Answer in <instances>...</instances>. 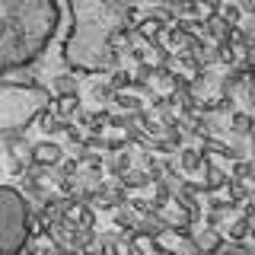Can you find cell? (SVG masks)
I'll return each mask as SVG.
<instances>
[{
    "instance_id": "1",
    "label": "cell",
    "mask_w": 255,
    "mask_h": 255,
    "mask_svg": "<svg viewBox=\"0 0 255 255\" xmlns=\"http://www.w3.org/2000/svg\"><path fill=\"white\" fill-rule=\"evenodd\" d=\"M51 90L38 86H16L0 80V134L3 131H29L32 122H38L42 109L51 106Z\"/></svg>"
},
{
    "instance_id": "2",
    "label": "cell",
    "mask_w": 255,
    "mask_h": 255,
    "mask_svg": "<svg viewBox=\"0 0 255 255\" xmlns=\"http://www.w3.org/2000/svg\"><path fill=\"white\" fill-rule=\"evenodd\" d=\"M35 207L19 188L0 185V255H19L29 243V220Z\"/></svg>"
},
{
    "instance_id": "3",
    "label": "cell",
    "mask_w": 255,
    "mask_h": 255,
    "mask_svg": "<svg viewBox=\"0 0 255 255\" xmlns=\"http://www.w3.org/2000/svg\"><path fill=\"white\" fill-rule=\"evenodd\" d=\"M67 159V150L58 147L54 140H38V143H32V153H29V163L32 166H38V169H48V172H54L58 166Z\"/></svg>"
},
{
    "instance_id": "4",
    "label": "cell",
    "mask_w": 255,
    "mask_h": 255,
    "mask_svg": "<svg viewBox=\"0 0 255 255\" xmlns=\"http://www.w3.org/2000/svg\"><path fill=\"white\" fill-rule=\"evenodd\" d=\"M175 163H179V169L185 172V175H195V172H201V175H204V169L211 166V156H204L198 147H182Z\"/></svg>"
},
{
    "instance_id": "5",
    "label": "cell",
    "mask_w": 255,
    "mask_h": 255,
    "mask_svg": "<svg viewBox=\"0 0 255 255\" xmlns=\"http://www.w3.org/2000/svg\"><path fill=\"white\" fill-rule=\"evenodd\" d=\"M191 243H195V249L201 255H211V252H220L223 246H227V236L220 233V230H195V236H191Z\"/></svg>"
},
{
    "instance_id": "6",
    "label": "cell",
    "mask_w": 255,
    "mask_h": 255,
    "mask_svg": "<svg viewBox=\"0 0 255 255\" xmlns=\"http://www.w3.org/2000/svg\"><path fill=\"white\" fill-rule=\"evenodd\" d=\"M38 131H45L48 134V140L51 137H58V134H67V128H70V122H61L58 115H54V109L48 106V109H42V115H38Z\"/></svg>"
},
{
    "instance_id": "7",
    "label": "cell",
    "mask_w": 255,
    "mask_h": 255,
    "mask_svg": "<svg viewBox=\"0 0 255 255\" xmlns=\"http://www.w3.org/2000/svg\"><path fill=\"white\" fill-rule=\"evenodd\" d=\"M220 233L227 236V243H249L252 239V223L246 217H233V220H227V227H223Z\"/></svg>"
},
{
    "instance_id": "8",
    "label": "cell",
    "mask_w": 255,
    "mask_h": 255,
    "mask_svg": "<svg viewBox=\"0 0 255 255\" xmlns=\"http://www.w3.org/2000/svg\"><path fill=\"white\" fill-rule=\"evenodd\" d=\"M131 169H134V153L131 150H125V153H118V156L106 153V172L112 175V179H122V175H128Z\"/></svg>"
},
{
    "instance_id": "9",
    "label": "cell",
    "mask_w": 255,
    "mask_h": 255,
    "mask_svg": "<svg viewBox=\"0 0 255 255\" xmlns=\"http://www.w3.org/2000/svg\"><path fill=\"white\" fill-rule=\"evenodd\" d=\"M204 185H207V195H223L230 185V172H223L220 166H207L204 169Z\"/></svg>"
},
{
    "instance_id": "10",
    "label": "cell",
    "mask_w": 255,
    "mask_h": 255,
    "mask_svg": "<svg viewBox=\"0 0 255 255\" xmlns=\"http://www.w3.org/2000/svg\"><path fill=\"white\" fill-rule=\"evenodd\" d=\"M51 93H54V99H61V96H80V77L77 74L51 77Z\"/></svg>"
},
{
    "instance_id": "11",
    "label": "cell",
    "mask_w": 255,
    "mask_h": 255,
    "mask_svg": "<svg viewBox=\"0 0 255 255\" xmlns=\"http://www.w3.org/2000/svg\"><path fill=\"white\" fill-rule=\"evenodd\" d=\"M54 115L61 118V122H74V118L80 115V96H61V99L51 102Z\"/></svg>"
},
{
    "instance_id": "12",
    "label": "cell",
    "mask_w": 255,
    "mask_h": 255,
    "mask_svg": "<svg viewBox=\"0 0 255 255\" xmlns=\"http://www.w3.org/2000/svg\"><path fill=\"white\" fill-rule=\"evenodd\" d=\"M109 86L115 90V96H122V93H131V86H134V77H131V70H125V67H118L115 74H109Z\"/></svg>"
},
{
    "instance_id": "13",
    "label": "cell",
    "mask_w": 255,
    "mask_h": 255,
    "mask_svg": "<svg viewBox=\"0 0 255 255\" xmlns=\"http://www.w3.org/2000/svg\"><path fill=\"white\" fill-rule=\"evenodd\" d=\"M122 185L128 191H140V188H153V182H150L147 169H131L128 175H122Z\"/></svg>"
},
{
    "instance_id": "14",
    "label": "cell",
    "mask_w": 255,
    "mask_h": 255,
    "mask_svg": "<svg viewBox=\"0 0 255 255\" xmlns=\"http://www.w3.org/2000/svg\"><path fill=\"white\" fill-rule=\"evenodd\" d=\"M115 109H122L125 115H137V112H143V99L137 93H122L115 96Z\"/></svg>"
},
{
    "instance_id": "15",
    "label": "cell",
    "mask_w": 255,
    "mask_h": 255,
    "mask_svg": "<svg viewBox=\"0 0 255 255\" xmlns=\"http://www.w3.org/2000/svg\"><path fill=\"white\" fill-rule=\"evenodd\" d=\"M230 134H236V137H249V128H252V115H246V112H233L230 115Z\"/></svg>"
},
{
    "instance_id": "16",
    "label": "cell",
    "mask_w": 255,
    "mask_h": 255,
    "mask_svg": "<svg viewBox=\"0 0 255 255\" xmlns=\"http://www.w3.org/2000/svg\"><path fill=\"white\" fill-rule=\"evenodd\" d=\"M217 64H223L227 70H233V67L243 64V54H239L233 45H217Z\"/></svg>"
},
{
    "instance_id": "17",
    "label": "cell",
    "mask_w": 255,
    "mask_h": 255,
    "mask_svg": "<svg viewBox=\"0 0 255 255\" xmlns=\"http://www.w3.org/2000/svg\"><path fill=\"white\" fill-rule=\"evenodd\" d=\"M137 223H140V217H137V214H131L128 207H118V211H115V230L134 233V230H137Z\"/></svg>"
},
{
    "instance_id": "18",
    "label": "cell",
    "mask_w": 255,
    "mask_h": 255,
    "mask_svg": "<svg viewBox=\"0 0 255 255\" xmlns=\"http://www.w3.org/2000/svg\"><path fill=\"white\" fill-rule=\"evenodd\" d=\"M217 16L223 22H227L230 29H236V26H243V10H239V3H220V10Z\"/></svg>"
},
{
    "instance_id": "19",
    "label": "cell",
    "mask_w": 255,
    "mask_h": 255,
    "mask_svg": "<svg viewBox=\"0 0 255 255\" xmlns=\"http://www.w3.org/2000/svg\"><path fill=\"white\" fill-rule=\"evenodd\" d=\"M93 99L99 102V109L115 106V90L109 86V80H102V83H96V86H93Z\"/></svg>"
},
{
    "instance_id": "20",
    "label": "cell",
    "mask_w": 255,
    "mask_h": 255,
    "mask_svg": "<svg viewBox=\"0 0 255 255\" xmlns=\"http://www.w3.org/2000/svg\"><path fill=\"white\" fill-rule=\"evenodd\" d=\"M77 227L80 230H96V207H90V204H83L77 211Z\"/></svg>"
},
{
    "instance_id": "21",
    "label": "cell",
    "mask_w": 255,
    "mask_h": 255,
    "mask_svg": "<svg viewBox=\"0 0 255 255\" xmlns=\"http://www.w3.org/2000/svg\"><path fill=\"white\" fill-rule=\"evenodd\" d=\"M109 118H112L109 109H96L93 112V122H90V134H102L109 128Z\"/></svg>"
},
{
    "instance_id": "22",
    "label": "cell",
    "mask_w": 255,
    "mask_h": 255,
    "mask_svg": "<svg viewBox=\"0 0 255 255\" xmlns=\"http://www.w3.org/2000/svg\"><path fill=\"white\" fill-rule=\"evenodd\" d=\"M207 83H211V74L201 70V74H191V96L201 99V93H207Z\"/></svg>"
},
{
    "instance_id": "23",
    "label": "cell",
    "mask_w": 255,
    "mask_h": 255,
    "mask_svg": "<svg viewBox=\"0 0 255 255\" xmlns=\"http://www.w3.org/2000/svg\"><path fill=\"white\" fill-rule=\"evenodd\" d=\"M54 185H58V195L61 198H74L77 191H80V175H77V179H58Z\"/></svg>"
},
{
    "instance_id": "24",
    "label": "cell",
    "mask_w": 255,
    "mask_h": 255,
    "mask_svg": "<svg viewBox=\"0 0 255 255\" xmlns=\"http://www.w3.org/2000/svg\"><path fill=\"white\" fill-rule=\"evenodd\" d=\"M230 179H239V182L252 179V159H236V163H233V172H230Z\"/></svg>"
},
{
    "instance_id": "25",
    "label": "cell",
    "mask_w": 255,
    "mask_h": 255,
    "mask_svg": "<svg viewBox=\"0 0 255 255\" xmlns=\"http://www.w3.org/2000/svg\"><path fill=\"white\" fill-rule=\"evenodd\" d=\"M128 211L131 214H137V217H147L153 207H150V201L147 198H140V195H131V201H128Z\"/></svg>"
},
{
    "instance_id": "26",
    "label": "cell",
    "mask_w": 255,
    "mask_h": 255,
    "mask_svg": "<svg viewBox=\"0 0 255 255\" xmlns=\"http://www.w3.org/2000/svg\"><path fill=\"white\" fill-rule=\"evenodd\" d=\"M227 220H230V214H217V211H207L204 214V227L207 230H223V227H227Z\"/></svg>"
},
{
    "instance_id": "27",
    "label": "cell",
    "mask_w": 255,
    "mask_h": 255,
    "mask_svg": "<svg viewBox=\"0 0 255 255\" xmlns=\"http://www.w3.org/2000/svg\"><path fill=\"white\" fill-rule=\"evenodd\" d=\"M83 147L90 150V153H106V137H102V134H86Z\"/></svg>"
},
{
    "instance_id": "28",
    "label": "cell",
    "mask_w": 255,
    "mask_h": 255,
    "mask_svg": "<svg viewBox=\"0 0 255 255\" xmlns=\"http://www.w3.org/2000/svg\"><path fill=\"white\" fill-rule=\"evenodd\" d=\"M217 112L233 115V112H236V96H233V93H220V96H217Z\"/></svg>"
},
{
    "instance_id": "29",
    "label": "cell",
    "mask_w": 255,
    "mask_h": 255,
    "mask_svg": "<svg viewBox=\"0 0 255 255\" xmlns=\"http://www.w3.org/2000/svg\"><path fill=\"white\" fill-rule=\"evenodd\" d=\"M249 143H252V150H255V118H252V128H249Z\"/></svg>"
}]
</instances>
